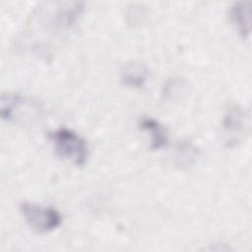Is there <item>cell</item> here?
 <instances>
[{"label": "cell", "instance_id": "cell-1", "mask_svg": "<svg viewBox=\"0 0 252 252\" xmlns=\"http://www.w3.org/2000/svg\"><path fill=\"white\" fill-rule=\"evenodd\" d=\"M49 138L59 158L82 166L88 158V146L85 140L71 129L62 127L51 132Z\"/></svg>", "mask_w": 252, "mask_h": 252}, {"label": "cell", "instance_id": "cell-2", "mask_svg": "<svg viewBox=\"0 0 252 252\" xmlns=\"http://www.w3.org/2000/svg\"><path fill=\"white\" fill-rule=\"evenodd\" d=\"M1 117L14 122H26L40 116L41 107L32 98L20 94H3L1 95Z\"/></svg>", "mask_w": 252, "mask_h": 252}, {"label": "cell", "instance_id": "cell-3", "mask_svg": "<svg viewBox=\"0 0 252 252\" xmlns=\"http://www.w3.org/2000/svg\"><path fill=\"white\" fill-rule=\"evenodd\" d=\"M20 211L26 222L37 232H49L60 226L62 217L52 207H44L30 202L20 205Z\"/></svg>", "mask_w": 252, "mask_h": 252}, {"label": "cell", "instance_id": "cell-4", "mask_svg": "<svg viewBox=\"0 0 252 252\" xmlns=\"http://www.w3.org/2000/svg\"><path fill=\"white\" fill-rule=\"evenodd\" d=\"M230 18L242 37H247L251 30V2L239 1L230 9Z\"/></svg>", "mask_w": 252, "mask_h": 252}, {"label": "cell", "instance_id": "cell-5", "mask_svg": "<svg viewBox=\"0 0 252 252\" xmlns=\"http://www.w3.org/2000/svg\"><path fill=\"white\" fill-rule=\"evenodd\" d=\"M139 125L151 134V148L153 150H160L166 147L168 137L165 129L158 121L152 117H143L140 119Z\"/></svg>", "mask_w": 252, "mask_h": 252}, {"label": "cell", "instance_id": "cell-6", "mask_svg": "<svg viewBox=\"0 0 252 252\" xmlns=\"http://www.w3.org/2000/svg\"><path fill=\"white\" fill-rule=\"evenodd\" d=\"M148 79V69L142 63L132 62L125 65L121 80L124 85L132 88H141Z\"/></svg>", "mask_w": 252, "mask_h": 252}, {"label": "cell", "instance_id": "cell-7", "mask_svg": "<svg viewBox=\"0 0 252 252\" xmlns=\"http://www.w3.org/2000/svg\"><path fill=\"white\" fill-rule=\"evenodd\" d=\"M244 115L241 109L236 106H230L223 116V127L227 131H238L242 128Z\"/></svg>", "mask_w": 252, "mask_h": 252}]
</instances>
